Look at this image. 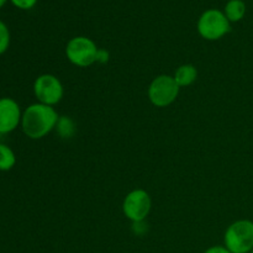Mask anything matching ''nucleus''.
<instances>
[{
  "mask_svg": "<svg viewBox=\"0 0 253 253\" xmlns=\"http://www.w3.org/2000/svg\"><path fill=\"white\" fill-rule=\"evenodd\" d=\"M224 246L231 253H250L253 250V221L237 220L226 229Z\"/></svg>",
  "mask_w": 253,
  "mask_h": 253,
  "instance_id": "obj_3",
  "label": "nucleus"
},
{
  "mask_svg": "<svg viewBox=\"0 0 253 253\" xmlns=\"http://www.w3.org/2000/svg\"><path fill=\"white\" fill-rule=\"evenodd\" d=\"M10 46V30L5 22L0 20V54L5 53Z\"/></svg>",
  "mask_w": 253,
  "mask_h": 253,
  "instance_id": "obj_13",
  "label": "nucleus"
},
{
  "mask_svg": "<svg viewBox=\"0 0 253 253\" xmlns=\"http://www.w3.org/2000/svg\"><path fill=\"white\" fill-rule=\"evenodd\" d=\"M224 14L230 22H239L246 15V4L244 0H229L224 7Z\"/></svg>",
  "mask_w": 253,
  "mask_h": 253,
  "instance_id": "obj_10",
  "label": "nucleus"
},
{
  "mask_svg": "<svg viewBox=\"0 0 253 253\" xmlns=\"http://www.w3.org/2000/svg\"><path fill=\"white\" fill-rule=\"evenodd\" d=\"M133 226L132 230L136 235H142L143 232L146 231V226H143L145 221H140V222H132Z\"/></svg>",
  "mask_w": 253,
  "mask_h": 253,
  "instance_id": "obj_17",
  "label": "nucleus"
},
{
  "mask_svg": "<svg viewBox=\"0 0 253 253\" xmlns=\"http://www.w3.org/2000/svg\"><path fill=\"white\" fill-rule=\"evenodd\" d=\"M22 111L12 98H0V133H10L21 125Z\"/></svg>",
  "mask_w": 253,
  "mask_h": 253,
  "instance_id": "obj_8",
  "label": "nucleus"
},
{
  "mask_svg": "<svg viewBox=\"0 0 253 253\" xmlns=\"http://www.w3.org/2000/svg\"><path fill=\"white\" fill-rule=\"evenodd\" d=\"M34 94L37 103L54 106L63 98V84L53 74H41L34 82Z\"/></svg>",
  "mask_w": 253,
  "mask_h": 253,
  "instance_id": "obj_6",
  "label": "nucleus"
},
{
  "mask_svg": "<svg viewBox=\"0 0 253 253\" xmlns=\"http://www.w3.org/2000/svg\"><path fill=\"white\" fill-rule=\"evenodd\" d=\"M98 46L86 36H76L68 41L66 46V56L72 64L86 68L96 63Z\"/></svg>",
  "mask_w": 253,
  "mask_h": 253,
  "instance_id": "obj_4",
  "label": "nucleus"
},
{
  "mask_svg": "<svg viewBox=\"0 0 253 253\" xmlns=\"http://www.w3.org/2000/svg\"><path fill=\"white\" fill-rule=\"evenodd\" d=\"M152 208V200L145 189H135L128 193L123 203L124 215L132 222L145 221Z\"/></svg>",
  "mask_w": 253,
  "mask_h": 253,
  "instance_id": "obj_7",
  "label": "nucleus"
},
{
  "mask_svg": "<svg viewBox=\"0 0 253 253\" xmlns=\"http://www.w3.org/2000/svg\"><path fill=\"white\" fill-rule=\"evenodd\" d=\"M197 30L204 40L217 41L231 31V22L221 10L208 9L200 15Z\"/></svg>",
  "mask_w": 253,
  "mask_h": 253,
  "instance_id": "obj_2",
  "label": "nucleus"
},
{
  "mask_svg": "<svg viewBox=\"0 0 253 253\" xmlns=\"http://www.w3.org/2000/svg\"><path fill=\"white\" fill-rule=\"evenodd\" d=\"M6 2H7V0H0V9H1V7L6 4Z\"/></svg>",
  "mask_w": 253,
  "mask_h": 253,
  "instance_id": "obj_18",
  "label": "nucleus"
},
{
  "mask_svg": "<svg viewBox=\"0 0 253 253\" xmlns=\"http://www.w3.org/2000/svg\"><path fill=\"white\" fill-rule=\"evenodd\" d=\"M58 118L53 106L35 103L24 110L20 126L27 137L31 140H40L56 128Z\"/></svg>",
  "mask_w": 253,
  "mask_h": 253,
  "instance_id": "obj_1",
  "label": "nucleus"
},
{
  "mask_svg": "<svg viewBox=\"0 0 253 253\" xmlns=\"http://www.w3.org/2000/svg\"><path fill=\"white\" fill-rule=\"evenodd\" d=\"M173 78H174V81L177 82V84L180 88H184V86L192 85V84L197 81L198 71L197 68H195V66H193V64H182V66L178 67L177 71L174 72Z\"/></svg>",
  "mask_w": 253,
  "mask_h": 253,
  "instance_id": "obj_9",
  "label": "nucleus"
},
{
  "mask_svg": "<svg viewBox=\"0 0 253 253\" xmlns=\"http://www.w3.org/2000/svg\"><path fill=\"white\" fill-rule=\"evenodd\" d=\"M16 163V156L9 146L0 143V172L12 169Z\"/></svg>",
  "mask_w": 253,
  "mask_h": 253,
  "instance_id": "obj_12",
  "label": "nucleus"
},
{
  "mask_svg": "<svg viewBox=\"0 0 253 253\" xmlns=\"http://www.w3.org/2000/svg\"><path fill=\"white\" fill-rule=\"evenodd\" d=\"M109 58H110V53L105 48L98 49V53H96V63L105 64L109 62Z\"/></svg>",
  "mask_w": 253,
  "mask_h": 253,
  "instance_id": "obj_15",
  "label": "nucleus"
},
{
  "mask_svg": "<svg viewBox=\"0 0 253 253\" xmlns=\"http://www.w3.org/2000/svg\"><path fill=\"white\" fill-rule=\"evenodd\" d=\"M250 253H253V250H252V251H251V252H250Z\"/></svg>",
  "mask_w": 253,
  "mask_h": 253,
  "instance_id": "obj_19",
  "label": "nucleus"
},
{
  "mask_svg": "<svg viewBox=\"0 0 253 253\" xmlns=\"http://www.w3.org/2000/svg\"><path fill=\"white\" fill-rule=\"evenodd\" d=\"M15 7L20 10H30L37 4L39 0H10Z\"/></svg>",
  "mask_w": 253,
  "mask_h": 253,
  "instance_id": "obj_14",
  "label": "nucleus"
},
{
  "mask_svg": "<svg viewBox=\"0 0 253 253\" xmlns=\"http://www.w3.org/2000/svg\"><path fill=\"white\" fill-rule=\"evenodd\" d=\"M180 86L172 76L161 74L151 82L148 86V99L157 108H167L177 100Z\"/></svg>",
  "mask_w": 253,
  "mask_h": 253,
  "instance_id": "obj_5",
  "label": "nucleus"
},
{
  "mask_svg": "<svg viewBox=\"0 0 253 253\" xmlns=\"http://www.w3.org/2000/svg\"><path fill=\"white\" fill-rule=\"evenodd\" d=\"M204 253H231L225 246H211Z\"/></svg>",
  "mask_w": 253,
  "mask_h": 253,
  "instance_id": "obj_16",
  "label": "nucleus"
},
{
  "mask_svg": "<svg viewBox=\"0 0 253 253\" xmlns=\"http://www.w3.org/2000/svg\"><path fill=\"white\" fill-rule=\"evenodd\" d=\"M54 130L57 131L59 137L64 138V140H68V138H72L76 135L77 126L73 119L69 118V116L63 115L58 118V121H57V125Z\"/></svg>",
  "mask_w": 253,
  "mask_h": 253,
  "instance_id": "obj_11",
  "label": "nucleus"
}]
</instances>
